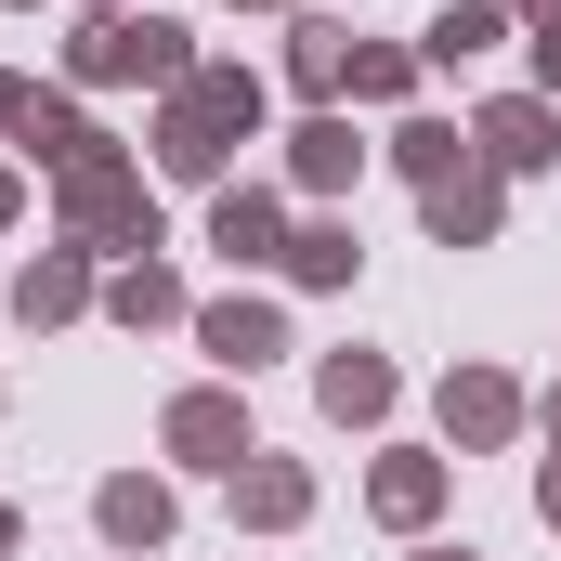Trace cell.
I'll list each match as a JSON object with an SVG mask.
<instances>
[{"label": "cell", "instance_id": "obj_25", "mask_svg": "<svg viewBox=\"0 0 561 561\" xmlns=\"http://www.w3.org/2000/svg\"><path fill=\"white\" fill-rule=\"evenodd\" d=\"M13 209H26V196H13V170H0V222H13Z\"/></svg>", "mask_w": 561, "mask_h": 561}, {"label": "cell", "instance_id": "obj_14", "mask_svg": "<svg viewBox=\"0 0 561 561\" xmlns=\"http://www.w3.org/2000/svg\"><path fill=\"white\" fill-rule=\"evenodd\" d=\"M79 300H92V275H79V249L26 262V287H13V313H26V327H53V313H79Z\"/></svg>", "mask_w": 561, "mask_h": 561}, {"label": "cell", "instance_id": "obj_10", "mask_svg": "<svg viewBox=\"0 0 561 561\" xmlns=\"http://www.w3.org/2000/svg\"><path fill=\"white\" fill-rule=\"evenodd\" d=\"M92 523H105L118 549H170V483H144V470H118V483L92 496Z\"/></svg>", "mask_w": 561, "mask_h": 561}, {"label": "cell", "instance_id": "obj_24", "mask_svg": "<svg viewBox=\"0 0 561 561\" xmlns=\"http://www.w3.org/2000/svg\"><path fill=\"white\" fill-rule=\"evenodd\" d=\"M536 79H549V92H561V39H536Z\"/></svg>", "mask_w": 561, "mask_h": 561}, {"label": "cell", "instance_id": "obj_23", "mask_svg": "<svg viewBox=\"0 0 561 561\" xmlns=\"http://www.w3.org/2000/svg\"><path fill=\"white\" fill-rule=\"evenodd\" d=\"M536 510H549V523H561V457H549V470H536Z\"/></svg>", "mask_w": 561, "mask_h": 561}, {"label": "cell", "instance_id": "obj_13", "mask_svg": "<svg viewBox=\"0 0 561 561\" xmlns=\"http://www.w3.org/2000/svg\"><path fill=\"white\" fill-rule=\"evenodd\" d=\"M313 392H327V419H392V366L379 353H327Z\"/></svg>", "mask_w": 561, "mask_h": 561}, {"label": "cell", "instance_id": "obj_3", "mask_svg": "<svg viewBox=\"0 0 561 561\" xmlns=\"http://www.w3.org/2000/svg\"><path fill=\"white\" fill-rule=\"evenodd\" d=\"M79 79H170V92H183L196 66H183V26H170V13H105V26L79 39Z\"/></svg>", "mask_w": 561, "mask_h": 561}, {"label": "cell", "instance_id": "obj_8", "mask_svg": "<svg viewBox=\"0 0 561 561\" xmlns=\"http://www.w3.org/2000/svg\"><path fill=\"white\" fill-rule=\"evenodd\" d=\"M483 157H496V170H549V157H561V118L536 105V92H510V105H483Z\"/></svg>", "mask_w": 561, "mask_h": 561}, {"label": "cell", "instance_id": "obj_5", "mask_svg": "<svg viewBox=\"0 0 561 561\" xmlns=\"http://www.w3.org/2000/svg\"><path fill=\"white\" fill-rule=\"evenodd\" d=\"M196 340H209V366L262 379V366L287 353V313H275V300H209V313H196Z\"/></svg>", "mask_w": 561, "mask_h": 561}, {"label": "cell", "instance_id": "obj_20", "mask_svg": "<svg viewBox=\"0 0 561 561\" xmlns=\"http://www.w3.org/2000/svg\"><path fill=\"white\" fill-rule=\"evenodd\" d=\"M287 39H300V53H287V66H300V92H340V79H353V39H340L327 13H313V26H287Z\"/></svg>", "mask_w": 561, "mask_h": 561}, {"label": "cell", "instance_id": "obj_15", "mask_svg": "<svg viewBox=\"0 0 561 561\" xmlns=\"http://www.w3.org/2000/svg\"><path fill=\"white\" fill-rule=\"evenodd\" d=\"M236 510H249V523H300V510H313V483H300L287 457H249V470H236Z\"/></svg>", "mask_w": 561, "mask_h": 561}, {"label": "cell", "instance_id": "obj_19", "mask_svg": "<svg viewBox=\"0 0 561 561\" xmlns=\"http://www.w3.org/2000/svg\"><path fill=\"white\" fill-rule=\"evenodd\" d=\"M105 313H118V327H170V313H183V287L157 275V262H131V275L105 287Z\"/></svg>", "mask_w": 561, "mask_h": 561}, {"label": "cell", "instance_id": "obj_7", "mask_svg": "<svg viewBox=\"0 0 561 561\" xmlns=\"http://www.w3.org/2000/svg\"><path fill=\"white\" fill-rule=\"evenodd\" d=\"M419 196H431V236H444V249H483V236H496V170H470V157H457V170L419 183Z\"/></svg>", "mask_w": 561, "mask_h": 561}, {"label": "cell", "instance_id": "obj_12", "mask_svg": "<svg viewBox=\"0 0 561 561\" xmlns=\"http://www.w3.org/2000/svg\"><path fill=\"white\" fill-rule=\"evenodd\" d=\"M287 170H300V196H340V183L366 170V144H353V118H300V144H287Z\"/></svg>", "mask_w": 561, "mask_h": 561}, {"label": "cell", "instance_id": "obj_22", "mask_svg": "<svg viewBox=\"0 0 561 561\" xmlns=\"http://www.w3.org/2000/svg\"><path fill=\"white\" fill-rule=\"evenodd\" d=\"M510 13H536V39H561V0H510Z\"/></svg>", "mask_w": 561, "mask_h": 561}, {"label": "cell", "instance_id": "obj_21", "mask_svg": "<svg viewBox=\"0 0 561 561\" xmlns=\"http://www.w3.org/2000/svg\"><path fill=\"white\" fill-rule=\"evenodd\" d=\"M392 157H405L419 183H444V170H457V131H444V118H405V131H392Z\"/></svg>", "mask_w": 561, "mask_h": 561}, {"label": "cell", "instance_id": "obj_27", "mask_svg": "<svg viewBox=\"0 0 561 561\" xmlns=\"http://www.w3.org/2000/svg\"><path fill=\"white\" fill-rule=\"evenodd\" d=\"M419 561H470V549H419Z\"/></svg>", "mask_w": 561, "mask_h": 561}, {"label": "cell", "instance_id": "obj_2", "mask_svg": "<svg viewBox=\"0 0 561 561\" xmlns=\"http://www.w3.org/2000/svg\"><path fill=\"white\" fill-rule=\"evenodd\" d=\"M66 236L79 249H157V196L118 157H92V170H66Z\"/></svg>", "mask_w": 561, "mask_h": 561}, {"label": "cell", "instance_id": "obj_11", "mask_svg": "<svg viewBox=\"0 0 561 561\" xmlns=\"http://www.w3.org/2000/svg\"><path fill=\"white\" fill-rule=\"evenodd\" d=\"M13 144H26V157H53V170H92V157H105V131H92L79 105H39V92L13 105Z\"/></svg>", "mask_w": 561, "mask_h": 561}, {"label": "cell", "instance_id": "obj_26", "mask_svg": "<svg viewBox=\"0 0 561 561\" xmlns=\"http://www.w3.org/2000/svg\"><path fill=\"white\" fill-rule=\"evenodd\" d=\"M13 105H26V92H13V79H0V118H13Z\"/></svg>", "mask_w": 561, "mask_h": 561}, {"label": "cell", "instance_id": "obj_4", "mask_svg": "<svg viewBox=\"0 0 561 561\" xmlns=\"http://www.w3.org/2000/svg\"><path fill=\"white\" fill-rule=\"evenodd\" d=\"M170 457H196V470H249L262 444H249V405L236 392H183L170 405Z\"/></svg>", "mask_w": 561, "mask_h": 561}, {"label": "cell", "instance_id": "obj_9", "mask_svg": "<svg viewBox=\"0 0 561 561\" xmlns=\"http://www.w3.org/2000/svg\"><path fill=\"white\" fill-rule=\"evenodd\" d=\"M510 419H523V392H510L496 366H470V379H444V431H457V444H510Z\"/></svg>", "mask_w": 561, "mask_h": 561}, {"label": "cell", "instance_id": "obj_29", "mask_svg": "<svg viewBox=\"0 0 561 561\" xmlns=\"http://www.w3.org/2000/svg\"><path fill=\"white\" fill-rule=\"evenodd\" d=\"M549 431H561V405H549Z\"/></svg>", "mask_w": 561, "mask_h": 561}, {"label": "cell", "instance_id": "obj_1", "mask_svg": "<svg viewBox=\"0 0 561 561\" xmlns=\"http://www.w3.org/2000/svg\"><path fill=\"white\" fill-rule=\"evenodd\" d=\"M262 118V79L249 66H196L183 92H170V118H157V170H183V183H209L222 157H236V131Z\"/></svg>", "mask_w": 561, "mask_h": 561}, {"label": "cell", "instance_id": "obj_28", "mask_svg": "<svg viewBox=\"0 0 561 561\" xmlns=\"http://www.w3.org/2000/svg\"><path fill=\"white\" fill-rule=\"evenodd\" d=\"M0 549H13V510H0Z\"/></svg>", "mask_w": 561, "mask_h": 561}, {"label": "cell", "instance_id": "obj_16", "mask_svg": "<svg viewBox=\"0 0 561 561\" xmlns=\"http://www.w3.org/2000/svg\"><path fill=\"white\" fill-rule=\"evenodd\" d=\"M366 496H379V523H431L444 470H431V457H379V483H366Z\"/></svg>", "mask_w": 561, "mask_h": 561}, {"label": "cell", "instance_id": "obj_18", "mask_svg": "<svg viewBox=\"0 0 561 561\" xmlns=\"http://www.w3.org/2000/svg\"><path fill=\"white\" fill-rule=\"evenodd\" d=\"M287 275H300V287H340V275H353V222H300V236H287Z\"/></svg>", "mask_w": 561, "mask_h": 561}, {"label": "cell", "instance_id": "obj_17", "mask_svg": "<svg viewBox=\"0 0 561 561\" xmlns=\"http://www.w3.org/2000/svg\"><path fill=\"white\" fill-rule=\"evenodd\" d=\"M496 0H457V13H431V66H470V53H496Z\"/></svg>", "mask_w": 561, "mask_h": 561}, {"label": "cell", "instance_id": "obj_6", "mask_svg": "<svg viewBox=\"0 0 561 561\" xmlns=\"http://www.w3.org/2000/svg\"><path fill=\"white\" fill-rule=\"evenodd\" d=\"M209 249H236V262H287V209L262 183H222L209 196Z\"/></svg>", "mask_w": 561, "mask_h": 561}]
</instances>
